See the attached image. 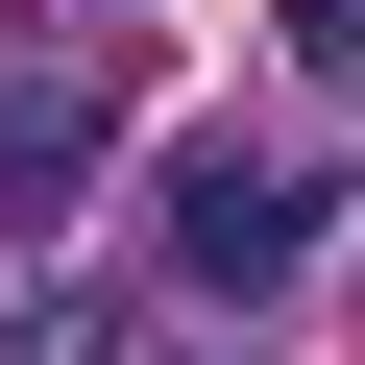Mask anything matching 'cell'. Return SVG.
Segmentation results:
<instances>
[{
  "label": "cell",
  "instance_id": "1",
  "mask_svg": "<svg viewBox=\"0 0 365 365\" xmlns=\"http://www.w3.org/2000/svg\"><path fill=\"white\" fill-rule=\"evenodd\" d=\"M317 220H341L317 146H195V170H170V292H292Z\"/></svg>",
  "mask_w": 365,
  "mask_h": 365
},
{
  "label": "cell",
  "instance_id": "4",
  "mask_svg": "<svg viewBox=\"0 0 365 365\" xmlns=\"http://www.w3.org/2000/svg\"><path fill=\"white\" fill-rule=\"evenodd\" d=\"M268 25H292V73H365V0H268Z\"/></svg>",
  "mask_w": 365,
  "mask_h": 365
},
{
  "label": "cell",
  "instance_id": "3",
  "mask_svg": "<svg viewBox=\"0 0 365 365\" xmlns=\"http://www.w3.org/2000/svg\"><path fill=\"white\" fill-rule=\"evenodd\" d=\"M0 365H220V341H195V317H122V292H25Z\"/></svg>",
  "mask_w": 365,
  "mask_h": 365
},
{
  "label": "cell",
  "instance_id": "2",
  "mask_svg": "<svg viewBox=\"0 0 365 365\" xmlns=\"http://www.w3.org/2000/svg\"><path fill=\"white\" fill-rule=\"evenodd\" d=\"M98 195V73H0V244H49Z\"/></svg>",
  "mask_w": 365,
  "mask_h": 365
}]
</instances>
